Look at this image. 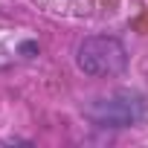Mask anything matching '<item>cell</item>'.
Here are the masks:
<instances>
[{
  "label": "cell",
  "instance_id": "6da1fadb",
  "mask_svg": "<svg viewBox=\"0 0 148 148\" xmlns=\"http://www.w3.org/2000/svg\"><path fill=\"white\" fill-rule=\"evenodd\" d=\"M76 61H79V70L93 79H113L128 67V52H125L119 38L93 35V38H84L79 44Z\"/></svg>",
  "mask_w": 148,
  "mask_h": 148
},
{
  "label": "cell",
  "instance_id": "7a4b0ae2",
  "mask_svg": "<svg viewBox=\"0 0 148 148\" xmlns=\"http://www.w3.org/2000/svg\"><path fill=\"white\" fill-rule=\"evenodd\" d=\"M84 116L99 128H131L145 116V99L134 90H113L93 99L84 108Z\"/></svg>",
  "mask_w": 148,
  "mask_h": 148
}]
</instances>
